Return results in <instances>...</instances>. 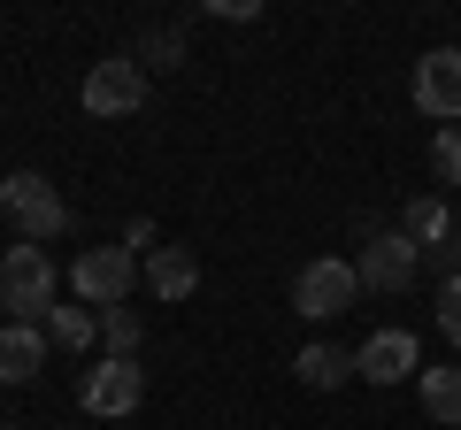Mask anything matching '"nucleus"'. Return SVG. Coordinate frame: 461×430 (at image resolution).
<instances>
[{
	"instance_id": "f257e3e1",
	"label": "nucleus",
	"mask_w": 461,
	"mask_h": 430,
	"mask_svg": "<svg viewBox=\"0 0 461 430\" xmlns=\"http://www.w3.org/2000/svg\"><path fill=\"white\" fill-rule=\"evenodd\" d=\"M0 315L8 323H47L54 315V262L47 246H8V262H0Z\"/></svg>"
},
{
	"instance_id": "f03ea898",
	"label": "nucleus",
	"mask_w": 461,
	"mask_h": 430,
	"mask_svg": "<svg viewBox=\"0 0 461 430\" xmlns=\"http://www.w3.org/2000/svg\"><path fill=\"white\" fill-rule=\"evenodd\" d=\"M0 215H8V223H16L32 246H47V238H62V231H69L62 193H54L39 169H8V177H0Z\"/></svg>"
},
{
	"instance_id": "7ed1b4c3",
	"label": "nucleus",
	"mask_w": 461,
	"mask_h": 430,
	"mask_svg": "<svg viewBox=\"0 0 461 430\" xmlns=\"http://www.w3.org/2000/svg\"><path fill=\"white\" fill-rule=\"evenodd\" d=\"M131 277H139L131 246H85L77 262H69V292H77L85 308H123V300H131Z\"/></svg>"
},
{
	"instance_id": "20e7f679",
	"label": "nucleus",
	"mask_w": 461,
	"mask_h": 430,
	"mask_svg": "<svg viewBox=\"0 0 461 430\" xmlns=\"http://www.w3.org/2000/svg\"><path fill=\"white\" fill-rule=\"evenodd\" d=\"M85 116H139L147 108V69H139V54H108V62H93L85 69Z\"/></svg>"
},
{
	"instance_id": "39448f33",
	"label": "nucleus",
	"mask_w": 461,
	"mask_h": 430,
	"mask_svg": "<svg viewBox=\"0 0 461 430\" xmlns=\"http://www.w3.org/2000/svg\"><path fill=\"white\" fill-rule=\"evenodd\" d=\"M362 300V277H354V262H308L293 277V315H308V323H330V315H346Z\"/></svg>"
},
{
	"instance_id": "423d86ee",
	"label": "nucleus",
	"mask_w": 461,
	"mask_h": 430,
	"mask_svg": "<svg viewBox=\"0 0 461 430\" xmlns=\"http://www.w3.org/2000/svg\"><path fill=\"white\" fill-rule=\"evenodd\" d=\"M415 108H423L430 123H461V47H430L415 54Z\"/></svg>"
},
{
	"instance_id": "0eeeda50",
	"label": "nucleus",
	"mask_w": 461,
	"mask_h": 430,
	"mask_svg": "<svg viewBox=\"0 0 461 430\" xmlns=\"http://www.w3.org/2000/svg\"><path fill=\"white\" fill-rule=\"evenodd\" d=\"M415 238L408 231H384V238H369L362 246V262H354V277H362V292H408L415 284Z\"/></svg>"
},
{
	"instance_id": "6e6552de",
	"label": "nucleus",
	"mask_w": 461,
	"mask_h": 430,
	"mask_svg": "<svg viewBox=\"0 0 461 430\" xmlns=\"http://www.w3.org/2000/svg\"><path fill=\"white\" fill-rule=\"evenodd\" d=\"M77 399H85V415H131L139 399H147V369L108 354L100 369H85V392H77Z\"/></svg>"
},
{
	"instance_id": "1a4fd4ad",
	"label": "nucleus",
	"mask_w": 461,
	"mask_h": 430,
	"mask_svg": "<svg viewBox=\"0 0 461 430\" xmlns=\"http://www.w3.org/2000/svg\"><path fill=\"white\" fill-rule=\"evenodd\" d=\"M354 377H369L384 392V384H408V377H423V346H415L408 331H377L362 354H354Z\"/></svg>"
},
{
	"instance_id": "9d476101",
	"label": "nucleus",
	"mask_w": 461,
	"mask_h": 430,
	"mask_svg": "<svg viewBox=\"0 0 461 430\" xmlns=\"http://www.w3.org/2000/svg\"><path fill=\"white\" fill-rule=\"evenodd\" d=\"M47 369V323H8L0 315V384H32Z\"/></svg>"
},
{
	"instance_id": "9b49d317",
	"label": "nucleus",
	"mask_w": 461,
	"mask_h": 430,
	"mask_svg": "<svg viewBox=\"0 0 461 430\" xmlns=\"http://www.w3.org/2000/svg\"><path fill=\"white\" fill-rule=\"evenodd\" d=\"M400 231L415 238V254H423V246H438V254H446V238H454V208H446L438 193H415V200H408V215H400Z\"/></svg>"
},
{
	"instance_id": "f8f14e48",
	"label": "nucleus",
	"mask_w": 461,
	"mask_h": 430,
	"mask_svg": "<svg viewBox=\"0 0 461 430\" xmlns=\"http://www.w3.org/2000/svg\"><path fill=\"white\" fill-rule=\"evenodd\" d=\"M147 284H154V300H185L200 284V262L185 246H154L147 254Z\"/></svg>"
},
{
	"instance_id": "ddd939ff",
	"label": "nucleus",
	"mask_w": 461,
	"mask_h": 430,
	"mask_svg": "<svg viewBox=\"0 0 461 430\" xmlns=\"http://www.w3.org/2000/svg\"><path fill=\"white\" fill-rule=\"evenodd\" d=\"M293 377L315 384V392H339V384L354 377V354H339V346H308V354L293 362Z\"/></svg>"
},
{
	"instance_id": "4468645a",
	"label": "nucleus",
	"mask_w": 461,
	"mask_h": 430,
	"mask_svg": "<svg viewBox=\"0 0 461 430\" xmlns=\"http://www.w3.org/2000/svg\"><path fill=\"white\" fill-rule=\"evenodd\" d=\"M423 408H430V423H446V430H461V369H423Z\"/></svg>"
},
{
	"instance_id": "2eb2a0df",
	"label": "nucleus",
	"mask_w": 461,
	"mask_h": 430,
	"mask_svg": "<svg viewBox=\"0 0 461 430\" xmlns=\"http://www.w3.org/2000/svg\"><path fill=\"white\" fill-rule=\"evenodd\" d=\"M100 338H108V354H115V362H139V338H147L139 308H100Z\"/></svg>"
},
{
	"instance_id": "dca6fc26",
	"label": "nucleus",
	"mask_w": 461,
	"mask_h": 430,
	"mask_svg": "<svg viewBox=\"0 0 461 430\" xmlns=\"http://www.w3.org/2000/svg\"><path fill=\"white\" fill-rule=\"evenodd\" d=\"M93 338H100V315H85V308H54V315H47V346L85 354Z\"/></svg>"
},
{
	"instance_id": "f3484780",
	"label": "nucleus",
	"mask_w": 461,
	"mask_h": 430,
	"mask_svg": "<svg viewBox=\"0 0 461 430\" xmlns=\"http://www.w3.org/2000/svg\"><path fill=\"white\" fill-rule=\"evenodd\" d=\"M177 62H185V31L177 23H162V31L139 39V69H177Z\"/></svg>"
},
{
	"instance_id": "a211bd4d",
	"label": "nucleus",
	"mask_w": 461,
	"mask_h": 430,
	"mask_svg": "<svg viewBox=\"0 0 461 430\" xmlns=\"http://www.w3.org/2000/svg\"><path fill=\"white\" fill-rule=\"evenodd\" d=\"M430 169H438V184H461V123H446L430 139Z\"/></svg>"
},
{
	"instance_id": "6ab92c4d",
	"label": "nucleus",
	"mask_w": 461,
	"mask_h": 430,
	"mask_svg": "<svg viewBox=\"0 0 461 430\" xmlns=\"http://www.w3.org/2000/svg\"><path fill=\"white\" fill-rule=\"evenodd\" d=\"M438 331H446V346H461V277L438 284Z\"/></svg>"
},
{
	"instance_id": "aec40b11",
	"label": "nucleus",
	"mask_w": 461,
	"mask_h": 430,
	"mask_svg": "<svg viewBox=\"0 0 461 430\" xmlns=\"http://www.w3.org/2000/svg\"><path fill=\"white\" fill-rule=\"evenodd\" d=\"M123 246H131V254H154V223H147V215H139L131 231H123Z\"/></svg>"
},
{
	"instance_id": "412c9836",
	"label": "nucleus",
	"mask_w": 461,
	"mask_h": 430,
	"mask_svg": "<svg viewBox=\"0 0 461 430\" xmlns=\"http://www.w3.org/2000/svg\"><path fill=\"white\" fill-rule=\"evenodd\" d=\"M0 430H16V423H0Z\"/></svg>"
}]
</instances>
